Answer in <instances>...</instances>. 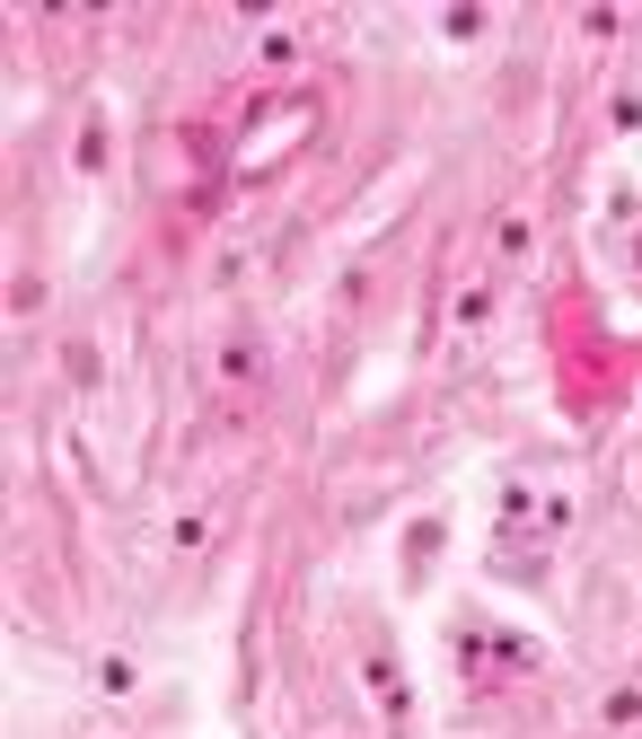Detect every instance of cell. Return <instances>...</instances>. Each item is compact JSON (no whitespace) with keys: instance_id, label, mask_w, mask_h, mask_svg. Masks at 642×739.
Masks as SVG:
<instances>
[{"instance_id":"cell-1","label":"cell","mask_w":642,"mask_h":739,"mask_svg":"<svg viewBox=\"0 0 642 739\" xmlns=\"http://www.w3.org/2000/svg\"><path fill=\"white\" fill-rule=\"evenodd\" d=\"M458 660H467V678H537V642L528 634H485V625H467L458 634Z\"/></svg>"},{"instance_id":"cell-2","label":"cell","mask_w":642,"mask_h":739,"mask_svg":"<svg viewBox=\"0 0 642 739\" xmlns=\"http://www.w3.org/2000/svg\"><path fill=\"white\" fill-rule=\"evenodd\" d=\"M361 678H370V696H379L387 722H405V713H414V696H405V678H396V660H387V651H370V660H361Z\"/></svg>"},{"instance_id":"cell-3","label":"cell","mask_w":642,"mask_h":739,"mask_svg":"<svg viewBox=\"0 0 642 739\" xmlns=\"http://www.w3.org/2000/svg\"><path fill=\"white\" fill-rule=\"evenodd\" d=\"M221 378H230V387L264 378V344H256V335H230V344H221Z\"/></svg>"},{"instance_id":"cell-4","label":"cell","mask_w":642,"mask_h":739,"mask_svg":"<svg viewBox=\"0 0 642 739\" xmlns=\"http://www.w3.org/2000/svg\"><path fill=\"white\" fill-rule=\"evenodd\" d=\"M98 687H106V696H132V687H141V660H132V651H106V660H98Z\"/></svg>"},{"instance_id":"cell-5","label":"cell","mask_w":642,"mask_h":739,"mask_svg":"<svg viewBox=\"0 0 642 739\" xmlns=\"http://www.w3.org/2000/svg\"><path fill=\"white\" fill-rule=\"evenodd\" d=\"M458 326H493V282H467L458 291Z\"/></svg>"},{"instance_id":"cell-6","label":"cell","mask_w":642,"mask_h":739,"mask_svg":"<svg viewBox=\"0 0 642 739\" xmlns=\"http://www.w3.org/2000/svg\"><path fill=\"white\" fill-rule=\"evenodd\" d=\"M599 713H608V731H634V722H642V687H616Z\"/></svg>"},{"instance_id":"cell-7","label":"cell","mask_w":642,"mask_h":739,"mask_svg":"<svg viewBox=\"0 0 642 739\" xmlns=\"http://www.w3.org/2000/svg\"><path fill=\"white\" fill-rule=\"evenodd\" d=\"M528 246H537V239H528V221H519V212H511V221H502V230H493V255H502V264H519V255H528Z\"/></svg>"},{"instance_id":"cell-8","label":"cell","mask_w":642,"mask_h":739,"mask_svg":"<svg viewBox=\"0 0 642 739\" xmlns=\"http://www.w3.org/2000/svg\"><path fill=\"white\" fill-rule=\"evenodd\" d=\"M256 53H264V62H273V71H291V62H299V36H291V27H273V36H264Z\"/></svg>"}]
</instances>
